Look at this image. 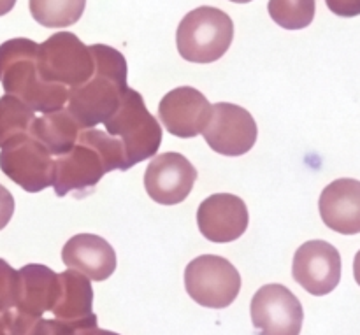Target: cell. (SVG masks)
<instances>
[{"label":"cell","instance_id":"obj_1","mask_svg":"<svg viewBox=\"0 0 360 335\" xmlns=\"http://www.w3.org/2000/svg\"><path fill=\"white\" fill-rule=\"evenodd\" d=\"M129 169L120 139L109 136L105 130L83 129L72 150L55 158L53 188L58 197L70 192L84 195L108 172Z\"/></svg>","mask_w":360,"mask_h":335},{"label":"cell","instance_id":"obj_10","mask_svg":"<svg viewBox=\"0 0 360 335\" xmlns=\"http://www.w3.org/2000/svg\"><path fill=\"white\" fill-rule=\"evenodd\" d=\"M252 323L260 335H299L304 311L299 298L283 284H266L252 298Z\"/></svg>","mask_w":360,"mask_h":335},{"label":"cell","instance_id":"obj_11","mask_svg":"<svg viewBox=\"0 0 360 335\" xmlns=\"http://www.w3.org/2000/svg\"><path fill=\"white\" fill-rule=\"evenodd\" d=\"M292 276L309 295L330 294L341 281V255L326 241H308L295 251Z\"/></svg>","mask_w":360,"mask_h":335},{"label":"cell","instance_id":"obj_15","mask_svg":"<svg viewBox=\"0 0 360 335\" xmlns=\"http://www.w3.org/2000/svg\"><path fill=\"white\" fill-rule=\"evenodd\" d=\"M49 315L76 330L95 329L97 315L90 280L74 269L58 274V291Z\"/></svg>","mask_w":360,"mask_h":335},{"label":"cell","instance_id":"obj_3","mask_svg":"<svg viewBox=\"0 0 360 335\" xmlns=\"http://www.w3.org/2000/svg\"><path fill=\"white\" fill-rule=\"evenodd\" d=\"M37 42L18 37L0 44V83L34 112H49L67 104V88L46 83L39 74Z\"/></svg>","mask_w":360,"mask_h":335},{"label":"cell","instance_id":"obj_21","mask_svg":"<svg viewBox=\"0 0 360 335\" xmlns=\"http://www.w3.org/2000/svg\"><path fill=\"white\" fill-rule=\"evenodd\" d=\"M35 112L13 95L0 97V147L21 136H28Z\"/></svg>","mask_w":360,"mask_h":335},{"label":"cell","instance_id":"obj_29","mask_svg":"<svg viewBox=\"0 0 360 335\" xmlns=\"http://www.w3.org/2000/svg\"><path fill=\"white\" fill-rule=\"evenodd\" d=\"M9 315V313H7ZM7 315L0 316V335H11L9 329H7Z\"/></svg>","mask_w":360,"mask_h":335},{"label":"cell","instance_id":"obj_24","mask_svg":"<svg viewBox=\"0 0 360 335\" xmlns=\"http://www.w3.org/2000/svg\"><path fill=\"white\" fill-rule=\"evenodd\" d=\"M326 4L336 16L355 18L360 14V0H326Z\"/></svg>","mask_w":360,"mask_h":335},{"label":"cell","instance_id":"obj_19","mask_svg":"<svg viewBox=\"0 0 360 335\" xmlns=\"http://www.w3.org/2000/svg\"><path fill=\"white\" fill-rule=\"evenodd\" d=\"M81 130L83 129L77 119L70 114L69 109L62 107L56 111L42 112V116L39 118L35 116L30 136L37 139L49 153L60 157L72 150Z\"/></svg>","mask_w":360,"mask_h":335},{"label":"cell","instance_id":"obj_2","mask_svg":"<svg viewBox=\"0 0 360 335\" xmlns=\"http://www.w3.org/2000/svg\"><path fill=\"white\" fill-rule=\"evenodd\" d=\"M94 72L86 83L67 91V109L81 129H95L118 109L127 90V60L118 49L105 44L90 46Z\"/></svg>","mask_w":360,"mask_h":335},{"label":"cell","instance_id":"obj_8","mask_svg":"<svg viewBox=\"0 0 360 335\" xmlns=\"http://www.w3.org/2000/svg\"><path fill=\"white\" fill-rule=\"evenodd\" d=\"M0 171L25 192L37 193L53 186L55 160L53 155L28 133L2 147Z\"/></svg>","mask_w":360,"mask_h":335},{"label":"cell","instance_id":"obj_5","mask_svg":"<svg viewBox=\"0 0 360 335\" xmlns=\"http://www.w3.org/2000/svg\"><path fill=\"white\" fill-rule=\"evenodd\" d=\"M234 39L231 16L217 7L202 6L190 11L176 30L179 56L186 62L213 63L229 51Z\"/></svg>","mask_w":360,"mask_h":335},{"label":"cell","instance_id":"obj_9","mask_svg":"<svg viewBox=\"0 0 360 335\" xmlns=\"http://www.w3.org/2000/svg\"><path fill=\"white\" fill-rule=\"evenodd\" d=\"M202 136L207 146L224 157H241L257 143L259 129L245 107L229 102L211 105V116Z\"/></svg>","mask_w":360,"mask_h":335},{"label":"cell","instance_id":"obj_18","mask_svg":"<svg viewBox=\"0 0 360 335\" xmlns=\"http://www.w3.org/2000/svg\"><path fill=\"white\" fill-rule=\"evenodd\" d=\"M62 260L69 269L91 281H105L116 270V253L105 239L95 234H77L65 242Z\"/></svg>","mask_w":360,"mask_h":335},{"label":"cell","instance_id":"obj_14","mask_svg":"<svg viewBox=\"0 0 360 335\" xmlns=\"http://www.w3.org/2000/svg\"><path fill=\"white\" fill-rule=\"evenodd\" d=\"M210 116L211 104L192 86L174 88L158 104V118L165 130L179 139H192L202 133Z\"/></svg>","mask_w":360,"mask_h":335},{"label":"cell","instance_id":"obj_16","mask_svg":"<svg viewBox=\"0 0 360 335\" xmlns=\"http://www.w3.org/2000/svg\"><path fill=\"white\" fill-rule=\"evenodd\" d=\"M322 221L343 235L360 234V181L343 178L323 188L319 200Z\"/></svg>","mask_w":360,"mask_h":335},{"label":"cell","instance_id":"obj_25","mask_svg":"<svg viewBox=\"0 0 360 335\" xmlns=\"http://www.w3.org/2000/svg\"><path fill=\"white\" fill-rule=\"evenodd\" d=\"M14 214V197L7 188L0 185V230L7 227Z\"/></svg>","mask_w":360,"mask_h":335},{"label":"cell","instance_id":"obj_17","mask_svg":"<svg viewBox=\"0 0 360 335\" xmlns=\"http://www.w3.org/2000/svg\"><path fill=\"white\" fill-rule=\"evenodd\" d=\"M58 291V274L41 263H30L18 270V291L14 315L37 320L51 311Z\"/></svg>","mask_w":360,"mask_h":335},{"label":"cell","instance_id":"obj_27","mask_svg":"<svg viewBox=\"0 0 360 335\" xmlns=\"http://www.w3.org/2000/svg\"><path fill=\"white\" fill-rule=\"evenodd\" d=\"M14 4H16V0H0V16L11 13L14 7Z\"/></svg>","mask_w":360,"mask_h":335},{"label":"cell","instance_id":"obj_13","mask_svg":"<svg viewBox=\"0 0 360 335\" xmlns=\"http://www.w3.org/2000/svg\"><path fill=\"white\" fill-rule=\"evenodd\" d=\"M250 223L248 207L241 197L232 193H214L197 209V225L207 241L232 242L241 237Z\"/></svg>","mask_w":360,"mask_h":335},{"label":"cell","instance_id":"obj_4","mask_svg":"<svg viewBox=\"0 0 360 335\" xmlns=\"http://www.w3.org/2000/svg\"><path fill=\"white\" fill-rule=\"evenodd\" d=\"M102 125L120 139L130 169L155 157L162 144V126L146 109L143 95L132 88L123 91L118 109Z\"/></svg>","mask_w":360,"mask_h":335},{"label":"cell","instance_id":"obj_20","mask_svg":"<svg viewBox=\"0 0 360 335\" xmlns=\"http://www.w3.org/2000/svg\"><path fill=\"white\" fill-rule=\"evenodd\" d=\"M30 14L46 28H65L83 16L86 0H30Z\"/></svg>","mask_w":360,"mask_h":335},{"label":"cell","instance_id":"obj_22","mask_svg":"<svg viewBox=\"0 0 360 335\" xmlns=\"http://www.w3.org/2000/svg\"><path fill=\"white\" fill-rule=\"evenodd\" d=\"M276 25L287 30H301L311 25L316 11V0H269L267 6Z\"/></svg>","mask_w":360,"mask_h":335},{"label":"cell","instance_id":"obj_30","mask_svg":"<svg viewBox=\"0 0 360 335\" xmlns=\"http://www.w3.org/2000/svg\"><path fill=\"white\" fill-rule=\"evenodd\" d=\"M231 2H236V4H248V2H252V0H231Z\"/></svg>","mask_w":360,"mask_h":335},{"label":"cell","instance_id":"obj_26","mask_svg":"<svg viewBox=\"0 0 360 335\" xmlns=\"http://www.w3.org/2000/svg\"><path fill=\"white\" fill-rule=\"evenodd\" d=\"M76 335H120L116 332H109V330H101V329H86V330H77Z\"/></svg>","mask_w":360,"mask_h":335},{"label":"cell","instance_id":"obj_12","mask_svg":"<svg viewBox=\"0 0 360 335\" xmlns=\"http://www.w3.org/2000/svg\"><path fill=\"white\" fill-rule=\"evenodd\" d=\"M197 181V169L183 155L169 151L155 155L144 172V188L151 200L162 206L181 204Z\"/></svg>","mask_w":360,"mask_h":335},{"label":"cell","instance_id":"obj_7","mask_svg":"<svg viewBox=\"0 0 360 335\" xmlns=\"http://www.w3.org/2000/svg\"><path fill=\"white\" fill-rule=\"evenodd\" d=\"M186 294L207 309L229 308L241 291L238 269L224 256L202 255L186 265Z\"/></svg>","mask_w":360,"mask_h":335},{"label":"cell","instance_id":"obj_6","mask_svg":"<svg viewBox=\"0 0 360 335\" xmlns=\"http://www.w3.org/2000/svg\"><path fill=\"white\" fill-rule=\"evenodd\" d=\"M94 55L72 32H58L37 49L39 74L46 83L62 84L67 90L86 83L94 72Z\"/></svg>","mask_w":360,"mask_h":335},{"label":"cell","instance_id":"obj_28","mask_svg":"<svg viewBox=\"0 0 360 335\" xmlns=\"http://www.w3.org/2000/svg\"><path fill=\"white\" fill-rule=\"evenodd\" d=\"M354 276H355V281H357V284L360 287V251L355 255V260H354Z\"/></svg>","mask_w":360,"mask_h":335},{"label":"cell","instance_id":"obj_23","mask_svg":"<svg viewBox=\"0 0 360 335\" xmlns=\"http://www.w3.org/2000/svg\"><path fill=\"white\" fill-rule=\"evenodd\" d=\"M18 272L0 258V316H6L16 306Z\"/></svg>","mask_w":360,"mask_h":335}]
</instances>
